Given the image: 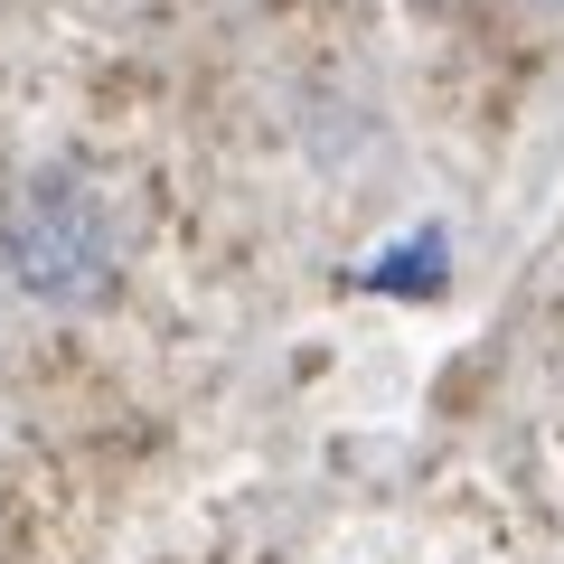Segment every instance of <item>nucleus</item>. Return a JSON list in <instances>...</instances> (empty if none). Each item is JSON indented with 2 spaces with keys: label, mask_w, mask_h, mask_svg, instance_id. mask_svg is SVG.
Masks as SVG:
<instances>
[{
  "label": "nucleus",
  "mask_w": 564,
  "mask_h": 564,
  "mask_svg": "<svg viewBox=\"0 0 564 564\" xmlns=\"http://www.w3.org/2000/svg\"><path fill=\"white\" fill-rule=\"evenodd\" d=\"M10 273L39 292V302L76 311V302H104L113 292V263H122V236H113V207L95 198V180L76 170H39V180L10 198Z\"/></svg>",
  "instance_id": "nucleus-1"
}]
</instances>
